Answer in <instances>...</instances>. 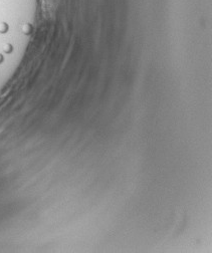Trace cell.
Here are the masks:
<instances>
[{"instance_id":"7a4b0ae2","label":"cell","mask_w":212,"mask_h":253,"mask_svg":"<svg viewBox=\"0 0 212 253\" xmlns=\"http://www.w3.org/2000/svg\"><path fill=\"white\" fill-rule=\"evenodd\" d=\"M9 29V26H8V24H7L6 22H1L0 23V33H6L7 31H8Z\"/></svg>"},{"instance_id":"3957f363","label":"cell","mask_w":212,"mask_h":253,"mask_svg":"<svg viewBox=\"0 0 212 253\" xmlns=\"http://www.w3.org/2000/svg\"><path fill=\"white\" fill-rule=\"evenodd\" d=\"M12 50H13V46L10 44V43H6V44H4V46H3V51L7 54L11 53Z\"/></svg>"},{"instance_id":"6da1fadb","label":"cell","mask_w":212,"mask_h":253,"mask_svg":"<svg viewBox=\"0 0 212 253\" xmlns=\"http://www.w3.org/2000/svg\"><path fill=\"white\" fill-rule=\"evenodd\" d=\"M22 32L25 34V35H29L31 32H32V25L30 23H26V24H23L22 26Z\"/></svg>"},{"instance_id":"277c9868","label":"cell","mask_w":212,"mask_h":253,"mask_svg":"<svg viewBox=\"0 0 212 253\" xmlns=\"http://www.w3.org/2000/svg\"><path fill=\"white\" fill-rule=\"evenodd\" d=\"M3 60H4V59H3V55L1 53H0V63L3 62Z\"/></svg>"}]
</instances>
